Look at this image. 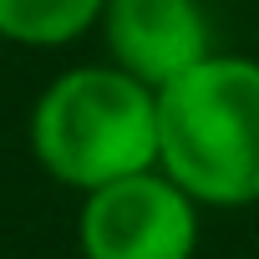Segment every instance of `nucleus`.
Masks as SVG:
<instances>
[{
    "label": "nucleus",
    "instance_id": "obj_5",
    "mask_svg": "<svg viewBox=\"0 0 259 259\" xmlns=\"http://www.w3.org/2000/svg\"><path fill=\"white\" fill-rule=\"evenodd\" d=\"M107 0H0V41L26 51H61L97 36Z\"/></svg>",
    "mask_w": 259,
    "mask_h": 259
},
{
    "label": "nucleus",
    "instance_id": "obj_2",
    "mask_svg": "<svg viewBox=\"0 0 259 259\" xmlns=\"http://www.w3.org/2000/svg\"><path fill=\"white\" fill-rule=\"evenodd\" d=\"M26 143L36 168L81 198L158 168V92L107 56L61 66L31 102Z\"/></svg>",
    "mask_w": 259,
    "mask_h": 259
},
{
    "label": "nucleus",
    "instance_id": "obj_1",
    "mask_svg": "<svg viewBox=\"0 0 259 259\" xmlns=\"http://www.w3.org/2000/svg\"><path fill=\"white\" fill-rule=\"evenodd\" d=\"M158 168L203 208L259 203V56L208 51L158 87Z\"/></svg>",
    "mask_w": 259,
    "mask_h": 259
},
{
    "label": "nucleus",
    "instance_id": "obj_4",
    "mask_svg": "<svg viewBox=\"0 0 259 259\" xmlns=\"http://www.w3.org/2000/svg\"><path fill=\"white\" fill-rule=\"evenodd\" d=\"M97 41L112 66L133 71L153 92L198 66L208 51H219L203 0H107Z\"/></svg>",
    "mask_w": 259,
    "mask_h": 259
},
{
    "label": "nucleus",
    "instance_id": "obj_3",
    "mask_svg": "<svg viewBox=\"0 0 259 259\" xmlns=\"http://www.w3.org/2000/svg\"><path fill=\"white\" fill-rule=\"evenodd\" d=\"M203 239V203L163 168L127 173L81 193L76 254L81 259H193Z\"/></svg>",
    "mask_w": 259,
    "mask_h": 259
}]
</instances>
